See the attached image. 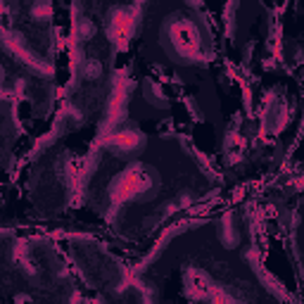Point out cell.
Returning a JSON list of instances; mask_svg holds the SVG:
<instances>
[{"label": "cell", "mask_w": 304, "mask_h": 304, "mask_svg": "<svg viewBox=\"0 0 304 304\" xmlns=\"http://www.w3.org/2000/svg\"><path fill=\"white\" fill-rule=\"evenodd\" d=\"M76 31H78V36H81V38L86 40V38H91V36L95 33V26L91 24V19H81V22H78V26H76Z\"/></svg>", "instance_id": "cell-1"}, {"label": "cell", "mask_w": 304, "mask_h": 304, "mask_svg": "<svg viewBox=\"0 0 304 304\" xmlns=\"http://www.w3.org/2000/svg\"><path fill=\"white\" fill-rule=\"evenodd\" d=\"M102 76V64L98 60H91L86 64V78H100Z\"/></svg>", "instance_id": "cell-2"}, {"label": "cell", "mask_w": 304, "mask_h": 304, "mask_svg": "<svg viewBox=\"0 0 304 304\" xmlns=\"http://www.w3.org/2000/svg\"><path fill=\"white\" fill-rule=\"evenodd\" d=\"M3 74H5V71H3V67H0V81H3Z\"/></svg>", "instance_id": "cell-3"}, {"label": "cell", "mask_w": 304, "mask_h": 304, "mask_svg": "<svg viewBox=\"0 0 304 304\" xmlns=\"http://www.w3.org/2000/svg\"><path fill=\"white\" fill-rule=\"evenodd\" d=\"M138 3H145V0H138Z\"/></svg>", "instance_id": "cell-4"}]
</instances>
